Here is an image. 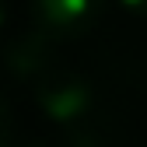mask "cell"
<instances>
[{
    "label": "cell",
    "mask_w": 147,
    "mask_h": 147,
    "mask_svg": "<svg viewBox=\"0 0 147 147\" xmlns=\"http://www.w3.org/2000/svg\"><path fill=\"white\" fill-rule=\"evenodd\" d=\"M11 137H14V116H11L7 98L0 95V147H11Z\"/></svg>",
    "instance_id": "277c9868"
},
{
    "label": "cell",
    "mask_w": 147,
    "mask_h": 147,
    "mask_svg": "<svg viewBox=\"0 0 147 147\" xmlns=\"http://www.w3.org/2000/svg\"><path fill=\"white\" fill-rule=\"evenodd\" d=\"M95 95H91V84L84 74L70 70V67H53L46 77L35 84V102H39V109L53 119L67 126V130H74V126H81L91 119V102Z\"/></svg>",
    "instance_id": "6da1fadb"
},
{
    "label": "cell",
    "mask_w": 147,
    "mask_h": 147,
    "mask_svg": "<svg viewBox=\"0 0 147 147\" xmlns=\"http://www.w3.org/2000/svg\"><path fill=\"white\" fill-rule=\"evenodd\" d=\"M0 63H4V70L11 74L14 81L35 88L53 67H60L56 39H53V35H46V32H39V28H28V32L14 35V39L4 46Z\"/></svg>",
    "instance_id": "7a4b0ae2"
},
{
    "label": "cell",
    "mask_w": 147,
    "mask_h": 147,
    "mask_svg": "<svg viewBox=\"0 0 147 147\" xmlns=\"http://www.w3.org/2000/svg\"><path fill=\"white\" fill-rule=\"evenodd\" d=\"M35 28L53 39H77L102 18L105 0H28Z\"/></svg>",
    "instance_id": "3957f363"
},
{
    "label": "cell",
    "mask_w": 147,
    "mask_h": 147,
    "mask_svg": "<svg viewBox=\"0 0 147 147\" xmlns=\"http://www.w3.org/2000/svg\"><path fill=\"white\" fill-rule=\"evenodd\" d=\"M4 7H7V4H4V0H0V25H4Z\"/></svg>",
    "instance_id": "8992f818"
},
{
    "label": "cell",
    "mask_w": 147,
    "mask_h": 147,
    "mask_svg": "<svg viewBox=\"0 0 147 147\" xmlns=\"http://www.w3.org/2000/svg\"><path fill=\"white\" fill-rule=\"evenodd\" d=\"M119 4H123L126 11H133V14H144V18H147V0H119Z\"/></svg>",
    "instance_id": "5b68a950"
}]
</instances>
